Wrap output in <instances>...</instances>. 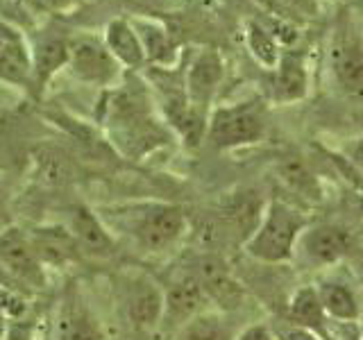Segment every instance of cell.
Wrapping results in <instances>:
<instances>
[{
	"label": "cell",
	"mask_w": 363,
	"mask_h": 340,
	"mask_svg": "<svg viewBox=\"0 0 363 340\" xmlns=\"http://www.w3.org/2000/svg\"><path fill=\"white\" fill-rule=\"evenodd\" d=\"M64 64H68V39L48 34L32 50V79L41 89Z\"/></svg>",
	"instance_id": "cell-18"
},
{
	"label": "cell",
	"mask_w": 363,
	"mask_h": 340,
	"mask_svg": "<svg viewBox=\"0 0 363 340\" xmlns=\"http://www.w3.org/2000/svg\"><path fill=\"white\" fill-rule=\"evenodd\" d=\"M179 340H236V336L220 313L202 311L179 329Z\"/></svg>",
	"instance_id": "cell-21"
},
{
	"label": "cell",
	"mask_w": 363,
	"mask_h": 340,
	"mask_svg": "<svg viewBox=\"0 0 363 340\" xmlns=\"http://www.w3.org/2000/svg\"><path fill=\"white\" fill-rule=\"evenodd\" d=\"M68 66L75 77L91 84H109L118 75L116 57L91 34H77L68 39Z\"/></svg>",
	"instance_id": "cell-4"
},
{
	"label": "cell",
	"mask_w": 363,
	"mask_h": 340,
	"mask_svg": "<svg viewBox=\"0 0 363 340\" xmlns=\"http://www.w3.org/2000/svg\"><path fill=\"white\" fill-rule=\"evenodd\" d=\"M304 230L306 218L298 209H293L291 204L281 200H270L264 218H261L255 234L243 243V249L250 259L259 261V264H291Z\"/></svg>",
	"instance_id": "cell-2"
},
{
	"label": "cell",
	"mask_w": 363,
	"mask_h": 340,
	"mask_svg": "<svg viewBox=\"0 0 363 340\" xmlns=\"http://www.w3.org/2000/svg\"><path fill=\"white\" fill-rule=\"evenodd\" d=\"M272 334H275V340H323L318 338L313 332L304 329L300 324H293V322H281V324H272Z\"/></svg>",
	"instance_id": "cell-26"
},
{
	"label": "cell",
	"mask_w": 363,
	"mask_h": 340,
	"mask_svg": "<svg viewBox=\"0 0 363 340\" xmlns=\"http://www.w3.org/2000/svg\"><path fill=\"white\" fill-rule=\"evenodd\" d=\"M236 340H275V334H272V327L266 322H257L245 327L241 334L236 336Z\"/></svg>",
	"instance_id": "cell-27"
},
{
	"label": "cell",
	"mask_w": 363,
	"mask_h": 340,
	"mask_svg": "<svg viewBox=\"0 0 363 340\" xmlns=\"http://www.w3.org/2000/svg\"><path fill=\"white\" fill-rule=\"evenodd\" d=\"M350 252H352L350 232L329 222L306 227L298 241V247H295V254H302V259L311 268L334 266L340 259H345Z\"/></svg>",
	"instance_id": "cell-6"
},
{
	"label": "cell",
	"mask_w": 363,
	"mask_h": 340,
	"mask_svg": "<svg viewBox=\"0 0 363 340\" xmlns=\"http://www.w3.org/2000/svg\"><path fill=\"white\" fill-rule=\"evenodd\" d=\"M132 28L143 45L145 60H150V62H168L170 60L173 45H170V37L162 26H157L152 21H134Z\"/></svg>",
	"instance_id": "cell-23"
},
{
	"label": "cell",
	"mask_w": 363,
	"mask_h": 340,
	"mask_svg": "<svg viewBox=\"0 0 363 340\" xmlns=\"http://www.w3.org/2000/svg\"><path fill=\"white\" fill-rule=\"evenodd\" d=\"M247 45L250 52L255 55V60L259 64H264L266 68H275L279 62V48L275 37L270 34V30H266L264 26H259L257 21L247 23Z\"/></svg>",
	"instance_id": "cell-25"
},
{
	"label": "cell",
	"mask_w": 363,
	"mask_h": 340,
	"mask_svg": "<svg viewBox=\"0 0 363 340\" xmlns=\"http://www.w3.org/2000/svg\"><path fill=\"white\" fill-rule=\"evenodd\" d=\"M30 238L43 264H66L79 254L73 234L64 227H39Z\"/></svg>",
	"instance_id": "cell-17"
},
{
	"label": "cell",
	"mask_w": 363,
	"mask_h": 340,
	"mask_svg": "<svg viewBox=\"0 0 363 340\" xmlns=\"http://www.w3.org/2000/svg\"><path fill=\"white\" fill-rule=\"evenodd\" d=\"M361 286H363V275H361Z\"/></svg>",
	"instance_id": "cell-33"
},
{
	"label": "cell",
	"mask_w": 363,
	"mask_h": 340,
	"mask_svg": "<svg viewBox=\"0 0 363 340\" xmlns=\"http://www.w3.org/2000/svg\"><path fill=\"white\" fill-rule=\"evenodd\" d=\"M9 220V196H7V186L0 181V230L7 225Z\"/></svg>",
	"instance_id": "cell-29"
},
{
	"label": "cell",
	"mask_w": 363,
	"mask_h": 340,
	"mask_svg": "<svg viewBox=\"0 0 363 340\" xmlns=\"http://www.w3.org/2000/svg\"><path fill=\"white\" fill-rule=\"evenodd\" d=\"M113 220L143 252L159 254L173 247L186 232V213L177 204L143 202L113 213Z\"/></svg>",
	"instance_id": "cell-1"
},
{
	"label": "cell",
	"mask_w": 363,
	"mask_h": 340,
	"mask_svg": "<svg viewBox=\"0 0 363 340\" xmlns=\"http://www.w3.org/2000/svg\"><path fill=\"white\" fill-rule=\"evenodd\" d=\"M68 232L73 234L79 252L94 254V256H109L113 254V238L109 230L102 225L100 215L89 211L84 207H77L68 220Z\"/></svg>",
	"instance_id": "cell-13"
},
{
	"label": "cell",
	"mask_w": 363,
	"mask_h": 340,
	"mask_svg": "<svg viewBox=\"0 0 363 340\" xmlns=\"http://www.w3.org/2000/svg\"><path fill=\"white\" fill-rule=\"evenodd\" d=\"M0 79L26 86L32 82V52L23 34L0 21Z\"/></svg>",
	"instance_id": "cell-12"
},
{
	"label": "cell",
	"mask_w": 363,
	"mask_h": 340,
	"mask_svg": "<svg viewBox=\"0 0 363 340\" xmlns=\"http://www.w3.org/2000/svg\"><path fill=\"white\" fill-rule=\"evenodd\" d=\"M125 311L136 329H155L164 320V290L150 277H134L125 288Z\"/></svg>",
	"instance_id": "cell-10"
},
{
	"label": "cell",
	"mask_w": 363,
	"mask_h": 340,
	"mask_svg": "<svg viewBox=\"0 0 363 340\" xmlns=\"http://www.w3.org/2000/svg\"><path fill=\"white\" fill-rule=\"evenodd\" d=\"M350 162L354 164V166L361 170V173H363V136H361V139H359L354 145H352V150H350Z\"/></svg>",
	"instance_id": "cell-30"
},
{
	"label": "cell",
	"mask_w": 363,
	"mask_h": 340,
	"mask_svg": "<svg viewBox=\"0 0 363 340\" xmlns=\"http://www.w3.org/2000/svg\"><path fill=\"white\" fill-rule=\"evenodd\" d=\"M5 336V317H3V313H0V338Z\"/></svg>",
	"instance_id": "cell-32"
},
{
	"label": "cell",
	"mask_w": 363,
	"mask_h": 340,
	"mask_svg": "<svg viewBox=\"0 0 363 340\" xmlns=\"http://www.w3.org/2000/svg\"><path fill=\"white\" fill-rule=\"evenodd\" d=\"M220 79H223V60L218 50H213V48L200 50L196 55V60L191 62L186 82H184L191 105L207 113V107L216 94V89L220 84Z\"/></svg>",
	"instance_id": "cell-11"
},
{
	"label": "cell",
	"mask_w": 363,
	"mask_h": 340,
	"mask_svg": "<svg viewBox=\"0 0 363 340\" xmlns=\"http://www.w3.org/2000/svg\"><path fill=\"white\" fill-rule=\"evenodd\" d=\"M193 275H196V279L200 281L207 300L216 302L225 311L236 309V306H241V302L245 300L243 283L236 281L232 270L227 268L220 259H216V256L200 259V264Z\"/></svg>",
	"instance_id": "cell-8"
},
{
	"label": "cell",
	"mask_w": 363,
	"mask_h": 340,
	"mask_svg": "<svg viewBox=\"0 0 363 340\" xmlns=\"http://www.w3.org/2000/svg\"><path fill=\"white\" fill-rule=\"evenodd\" d=\"M320 304L327 313V317H334L340 322H354L361 315V304L347 283L343 281H323L318 286Z\"/></svg>",
	"instance_id": "cell-20"
},
{
	"label": "cell",
	"mask_w": 363,
	"mask_h": 340,
	"mask_svg": "<svg viewBox=\"0 0 363 340\" xmlns=\"http://www.w3.org/2000/svg\"><path fill=\"white\" fill-rule=\"evenodd\" d=\"M309 77H306L304 60L300 52L284 50L275 66V79H272V100L275 102H298L306 96Z\"/></svg>",
	"instance_id": "cell-15"
},
{
	"label": "cell",
	"mask_w": 363,
	"mask_h": 340,
	"mask_svg": "<svg viewBox=\"0 0 363 340\" xmlns=\"http://www.w3.org/2000/svg\"><path fill=\"white\" fill-rule=\"evenodd\" d=\"M60 340H98V329L82 306H66L60 315Z\"/></svg>",
	"instance_id": "cell-24"
},
{
	"label": "cell",
	"mask_w": 363,
	"mask_h": 340,
	"mask_svg": "<svg viewBox=\"0 0 363 340\" xmlns=\"http://www.w3.org/2000/svg\"><path fill=\"white\" fill-rule=\"evenodd\" d=\"M0 268L9 275L26 281L28 286L43 288V261L32 245V238L18 227H3L0 230Z\"/></svg>",
	"instance_id": "cell-5"
},
{
	"label": "cell",
	"mask_w": 363,
	"mask_h": 340,
	"mask_svg": "<svg viewBox=\"0 0 363 340\" xmlns=\"http://www.w3.org/2000/svg\"><path fill=\"white\" fill-rule=\"evenodd\" d=\"M39 5H43V7H52V9H64V7H68L73 3V0H37Z\"/></svg>",
	"instance_id": "cell-31"
},
{
	"label": "cell",
	"mask_w": 363,
	"mask_h": 340,
	"mask_svg": "<svg viewBox=\"0 0 363 340\" xmlns=\"http://www.w3.org/2000/svg\"><path fill=\"white\" fill-rule=\"evenodd\" d=\"M266 207L268 204H264L257 191H241L227 198V202L223 204V218L227 227H232L245 243L264 218Z\"/></svg>",
	"instance_id": "cell-14"
},
{
	"label": "cell",
	"mask_w": 363,
	"mask_h": 340,
	"mask_svg": "<svg viewBox=\"0 0 363 340\" xmlns=\"http://www.w3.org/2000/svg\"><path fill=\"white\" fill-rule=\"evenodd\" d=\"M105 45L109 48V52L116 57L118 64L136 68L145 62L143 45H141L139 37H136V32H134L130 21H123V18L111 21L107 26Z\"/></svg>",
	"instance_id": "cell-19"
},
{
	"label": "cell",
	"mask_w": 363,
	"mask_h": 340,
	"mask_svg": "<svg viewBox=\"0 0 363 340\" xmlns=\"http://www.w3.org/2000/svg\"><path fill=\"white\" fill-rule=\"evenodd\" d=\"M286 320L293 324H300L304 329L313 332L318 338L329 340L327 332V313L320 304V295L318 288L313 286H302L293 293V298L289 302V311H286Z\"/></svg>",
	"instance_id": "cell-16"
},
{
	"label": "cell",
	"mask_w": 363,
	"mask_h": 340,
	"mask_svg": "<svg viewBox=\"0 0 363 340\" xmlns=\"http://www.w3.org/2000/svg\"><path fill=\"white\" fill-rule=\"evenodd\" d=\"M279 175L286 181V186L293 188L295 193H300L306 200H320L323 198V188L318 184L315 175L311 173V168L306 166L304 159L300 157H289L286 162H281L279 166Z\"/></svg>",
	"instance_id": "cell-22"
},
{
	"label": "cell",
	"mask_w": 363,
	"mask_h": 340,
	"mask_svg": "<svg viewBox=\"0 0 363 340\" xmlns=\"http://www.w3.org/2000/svg\"><path fill=\"white\" fill-rule=\"evenodd\" d=\"M284 5L298 9L304 16H315L318 14V0H281Z\"/></svg>",
	"instance_id": "cell-28"
},
{
	"label": "cell",
	"mask_w": 363,
	"mask_h": 340,
	"mask_svg": "<svg viewBox=\"0 0 363 340\" xmlns=\"http://www.w3.org/2000/svg\"><path fill=\"white\" fill-rule=\"evenodd\" d=\"M207 295H204L200 281L196 275H182L164 290V324L182 329L191 317L204 311L207 304Z\"/></svg>",
	"instance_id": "cell-9"
},
{
	"label": "cell",
	"mask_w": 363,
	"mask_h": 340,
	"mask_svg": "<svg viewBox=\"0 0 363 340\" xmlns=\"http://www.w3.org/2000/svg\"><path fill=\"white\" fill-rule=\"evenodd\" d=\"M266 134L264 107L257 100L238 102L232 107H218L207 123V136L218 150L252 145Z\"/></svg>",
	"instance_id": "cell-3"
},
{
	"label": "cell",
	"mask_w": 363,
	"mask_h": 340,
	"mask_svg": "<svg viewBox=\"0 0 363 340\" xmlns=\"http://www.w3.org/2000/svg\"><path fill=\"white\" fill-rule=\"evenodd\" d=\"M329 62L338 86L352 98H363V41L350 26L336 30Z\"/></svg>",
	"instance_id": "cell-7"
}]
</instances>
